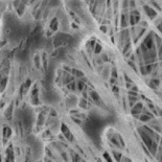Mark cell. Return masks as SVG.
<instances>
[{"label": "cell", "instance_id": "obj_2", "mask_svg": "<svg viewBox=\"0 0 162 162\" xmlns=\"http://www.w3.org/2000/svg\"><path fill=\"white\" fill-rule=\"evenodd\" d=\"M141 108H142V105H141V104H138V105H137L136 107H134V108H133V110H132V113H133V114L139 113L138 111H140Z\"/></svg>", "mask_w": 162, "mask_h": 162}, {"label": "cell", "instance_id": "obj_3", "mask_svg": "<svg viewBox=\"0 0 162 162\" xmlns=\"http://www.w3.org/2000/svg\"><path fill=\"white\" fill-rule=\"evenodd\" d=\"M114 157H116V158H117V161H119L120 154H119V153H114Z\"/></svg>", "mask_w": 162, "mask_h": 162}, {"label": "cell", "instance_id": "obj_4", "mask_svg": "<svg viewBox=\"0 0 162 162\" xmlns=\"http://www.w3.org/2000/svg\"><path fill=\"white\" fill-rule=\"evenodd\" d=\"M105 158L106 159H108V162H112V160H111V159H110V157H109V155H108V154H105Z\"/></svg>", "mask_w": 162, "mask_h": 162}, {"label": "cell", "instance_id": "obj_1", "mask_svg": "<svg viewBox=\"0 0 162 162\" xmlns=\"http://www.w3.org/2000/svg\"><path fill=\"white\" fill-rule=\"evenodd\" d=\"M62 130H63V132H64V134H66L67 138L69 139V140H72V138H71V135H70V132L68 131V128L66 127V126H63V127H62Z\"/></svg>", "mask_w": 162, "mask_h": 162}]
</instances>
